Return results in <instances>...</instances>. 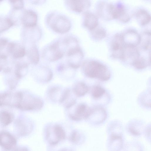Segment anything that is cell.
<instances>
[{"label": "cell", "mask_w": 151, "mask_h": 151, "mask_svg": "<svg viewBox=\"0 0 151 151\" xmlns=\"http://www.w3.org/2000/svg\"><path fill=\"white\" fill-rule=\"evenodd\" d=\"M124 46L122 34L116 35L114 38L111 45L113 56L122 60Z\"/></svg>", "instance_id": "obj_12"}, {"label": "cell", "mask_w": 151, "mask_h": 151, "mask_svg": "<svg viewBox=\"0 0 151 151\" xmlns=\"http://www.w3.org/2000/svg\"><path fill=\"white\" fill-rule=\"evenodd\" d=\"M32 4L36 5H40L44 4L47 0H28Z\"/></svg>", "instance_id": "obj_28"}, {"label": "cell", "mask_w": 151, "mask_h": 151, "mask_svg": "<svg viewBox=\"0 0 151 151\" xmlns=\"http://www.w3.org/2000/svg\"><path fill=\"white\" fill-rule=\"evenodd\" d=\"M12 116L9 113L3 111L0 113V122L4 126H7L12 121Z\"/></svg>", "instance_id": "obj_22"}, {"label": "cell", "mask_w": 151, "mask_h": 151, "mask_svg": "<svg viewBox=\"0 0 151 151\" xmlns=\"http://www.w3.org/2000/svg\"><path fill=\"white\" fill-rule=\"evenodd\" d=\"M15 9L17 10L22 9L24 7L23 0H9Z\"/></svg>", "instance_id": "obj_25"}, {"label": "cell", "mask_w": 151, "mask_h": 151, "mask_svg": "<svg viewBox=\"0 0 151 151\" xmlns=\"http://www.w3.org/2000/svg\"><path fill=\"white\" fill-rule=\"evenodd\" d=\"M64 54L60 43L56 41L51 43L44 49L42 56L47 60L53 62L61 59Z\"/></svg>", "instance_id": "obj_3"}, {"label": "cell", "mask_w": 151, "mask_h": 151, "mask_svg": "<svg viewBox=\"0 0 151 151\" xmlns=\"http://www.w3.org/2000/svg\"><path fill=\"white\" fill-rule=\"evenodd\" d=\"M64 4L69 11L78 14L87 11L91 2L90 0H64Z\"/></svg>", "instance_id": "obj_5"}, {"label": "cell", "mask_w": 151, "mask_h": 151, "mask_svg": "<svg viewBox=\"0 0 151 151\" xmlns=\"http://www.w3.org/2000/svg\"><path fill=\"white\" fill-rule=\"evenodd\" d=\"M29 57L32 64H37L38 63L40 56L38 50L35 45H33L31 48L29 52Z\"/></svg>", "instance_id": "obj_20"}, {"label": "cell", "mask_w": 151, "mask_h": 151, "mask_svg": "<svg viewBox=\"0 0 151 151\" xmlns=\"http://www.w3.org/2000/svg\"><path fill=\"white\" fill-rule=\"evenodd\" d=\"M82 68L84 74L88 77L96 78L102 81L108 80L110 72L106 66L98 61L91 60L84 62Z\"/></svg>", "instance_id": "obj_2"}, {"label": "cell", "mask_w": 151, "mask_h": 151, "mask_svg": "<svg viewBox=\"0 0 151 151\" xmlns=\"http://www.w3.org/2000/svg\"><path fill=\"white\" fill-rule=\"evenodd\" d=\"M97 26L91 31L92 35L95 39L98 40L102 39L106 36V31L103 27H99Z\"/></svg>", "instance_id": "obj_23"}, {"label": "cell", "mask_w": 151, "mask_h": 151, "mask_svg": "<svg viewBox=\"0 0 151 151\" xmlns=\"http://www.w3.org/2000/svg\"><path fill=\"white\" fill-rule=\"evenodd\" d=\"M46 135L47 139L49 143L53 145L64 139L65 134L62 127L59 125H56L47 129Z\"/></svg>", "instance_id": "obj_7"}, {"label": "cell", "mask_w": 151, "mask_h": 151, "mask_svg": "<svg viewBox=\"0 0 151 151\" xmlns=\"http://www.w3.org/2000/svg\"><path fill=\"white\" fill-rule=\"evenodd\" d=\"M107 114L106 111L103 108L96 107L91 108L90 114L88 118H92L94 123L96 124L100 123L106 119Z\"/></svg>", "instance_id": "obj_16"}, {"label": "cell", "mask_w": 151, "mask_h": 151, "mask_svg": "<svg viewBox=\"0 0 151 151\" xmlns=\"http://www.w3.org/2000/svg\"><path fill=\"white\" fill-rule=\"evenodd\" d=\"M22 93L7 92L0 94V106H9L17 107Z\"/></svg>", "instance_id": "obj_8"}, {"label": "cell", "mask_w": 151, "mask_h": 151, "mask_svg": "<svg viewBox=\"0 0 151 151\" xmlns=\"http://www.w3.org/2000/svg\"><path fill=\"white\" fill-rule=\"evenodd\" d=\"M83 14L82 25L84 27L91 31L98 26V20L96 15L88 11Z\"/></svg>", "instance_id": "obj_13"}, {"label": "cell", "mask_w": 151, "mask_h": 151, "mask_svg": "<svg viewBox=\"0 0 151 151\" xmlns=\"http://www.w3.org/2000/svg\"><path fill=\"white\" fill-rule=\"evenodd\" d=\"M124 46L136 47L140 44L141 36L135 30H129L122 34Z\"/></svg>", "instance_id": "obj_11"}, {"label": "cell", "mask_w": 151, "mask_h": 151, "mask_svg": "<svg viewBox=\"0 0 151 151\" xmlns=\"http://www.w3.org/2000/svg\"><path fill=\"white\" fill-rule=\"evenodd\" d=\"M80 139V137L79 134L76 131L73 132L70 137V141L74 143H76L78 142Z\"/></svg>", "instance_id": "obj_27"}, {"label": "cell", "mask_w": 151, "mask_h": 151, "mask_svg": "<svg viewBox=\"0 0 151 151\" xmlns=\"http://www.w3.org/2000/svg\"><path fill=\"white\" fill-rule=\"evenodd\" d=\"M68 66L71 69H76L81 65L83 54L79 46L75 48L66 53Z\"/></svg>", "instance_id": "obj_6"}, {"label": "cell", "mask_w": 151, "mask_h": 151, "mask_svg": "<svg viewBox=\"0 0 151 151\" xmlns=\"http://www.w3.org/2000/svg\"><path fill=\"white\" fill-rule=\"evenodd\" d=\"M114 7L115 5L111 3L104 1L100 2L97 7L98 15L105 20L113 19Z\"/></svg>", "instance_id": "obj_10"}, {"label": "cell", "mask_w": 151, "mask_h": 151, "mask_svg": "<svg viewBox=\"0 0 151 151\" xmlns=\"http://www.w3.org/2000/svg\"><path fill=\"white\" fill-rule=\"evenodd\" d=\"M43 105L41 99L29 95L22 94L21 98L17 108L22 110L29 111L39 109Z\"/></svg>", "instance_id": "obj_4"}, {"label": "cell", "mask_w": 151, "mask_h": 151, "mask_svg": "<svg viewBox=\"0 0 151 151\" xmlns=\"http://www.w3.org/2000/svg\"><path fill=\"white\" fill-rule=\"evenodd\" d=\"M113 18L114 19H117L124 23L128 22L130 19L124 6L121 4H119L115 6Z\"/></svg>", "instance_id": "obj_17"}, {"label": "cell", "mask_w": 151, "mask_h": 151, "mask_svg": "<svg viewBox=\"0 0 151 151\" xmlns=\"http://www.w3.org/2000/svg\"><path fill=\"white\" fill-rule=\"evenodd\" d=\"M3 0H0V2L3 1Z\"/></svg>", "instance_id": "obj_29"}, {"label": "cell", "mask_w": 151, "mask_h": 151, "mask_svg": "<svg viewBox=\"0 0 151 151\" xmlns=\"http://www.w3.org/2000/svg\"><path fill=\"white\" fill-rule=\"evenodd\" d=\"M91 108L85 104H80L77 106L75 112L70 114L71 118L75 121H80L82 119H87L90 113Z\"/></svg>", "instance_id": "obj_14"}, {"label": "cell", "mask_w": 151, "mask_h": 151, "mask_svg": "<svg viewBox=\"0 0 151 151\" xmlns=\"http://www.w3.org/2000/svg\"><path fill=\"white\" fill-rule=\"evenodd\" d=\"M135 17L137 21L142 26L148 24L150 22V14L146 10L140 9L135 14Z\"/></svg>", "instance_id": "obj_18"}, {"label": "cell", "mask_w": 151, "mask_h": 151, "mask_svg": "<svg viewBox=\"0 0 151 151\" xmlns=\"http://www.w3.org/2000/svg\"><path fill=\"white\" fill-rule=\"evenodd\" d=\"M91 95L95 99L101 98L106 92L105 90L101 87L97 85L94 86L91 90Z\"/></svg>", "instance_id": "obj_21"}, {"label": "cell", "mask_w": 151, "mask_h": 151, "mask_svg": "<svg viewBox=\"0 0 151 151\" xmlns=\"http://www.w3.org/2000/svg\"><path fill=\"white\" fill-rule=\"evenodd\" d=\"M12 49L10 50L11 52L14 50L13 52V56L16 58H21L23 57L25 54L26 52L25 49L21 46L17 49Z\"/></svg>", "instance_id": "obj_26"}, {"label": "cell", "mask_w": 151, "mask_h": 151, "mask_svg": "<svg viewBox=\"0 0 151 151\" xmlns=\"http://www.w3.org/2000/svg\"><path fill=\"white\" fill-rule=\"evenodd\" d=\"M38 16L37 12L30 9H25L21 15L20 20L26 28L34 27L37 25Z\"/></svg>", "instance_id": "obj_9"}, {"label": "cell", "mask_w": 151, "mask_h": 151, "mask_svg": "<svg viewBox=\"0 0 151 151\" xmlns=\"http://www.w3.org/2000/svg\"><path fill=\"white\" fill-rule=\"evenodd\" d=\"M17 141L15 138L9 132L0 133V146L6 150L12 149L15 147Z\"/></svg>", "instance_id": "obj_15"}, {"label": "cell", "mask_w": 151, "mask_h": 151, "mask_svg": "<svg viewBox=\"0 0 151 151\" xmlns=\"http://www.w3.org/2000/svg\"><path fill=\"white\" fill-rule=\"evenodd\" d=\"M132 64L138 69H142L146 68L147 65L146 60L143 58L139 57L135 60Z\"/></svg>", "instance_id": "obj_24"}, {"label": "cell", "mask_w": 151, "mask_h": 151, "mask_svg": "<svg viewBox=\"0 0 151 151\" xmlns=\"http://www.w3.org/2000/svg\"><path fill=\"white\" fill-rule=\"evenodd\" d=\"M45 21L49 28L59 34L68 32L72 27L71 21L69 17L55 10L49 12L45 17Z\"/></svg>", "instance_id": "obj_1"}, {"label": "cell", "mask_w": 151, "mask_h": 151, "mask_svg": "<svg viewBox=\"0 0 151 151\" xmlns=\"http://www.w3.org/2000/svg\"><path fill=\"white\" fill-rule=\"evenodd\" d=\"M89 90L88 86L84 82H79L76 84L73 89L74 93L78 97L84 95Z\"/></svg>", "instance_id": "obj_19"}]
</instances>
